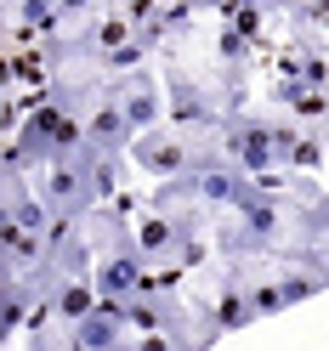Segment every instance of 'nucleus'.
Returning <instances> with one entry per match:
<instances>
[{
  "instance_id": "11",
  "label": "nucleus",
  "mask_w": 329,
  "mask_h": 351,
  "mask_svg": "<svg viewBox=\"0 0 329 351\" xmlns=\"http://www.w3.org/2000/svg\"><path fill=\"white\" fill-rule=\"evenodd\" d=\"M6 12L17 17V29L23 34H63V23H69V17L57 12V0H6Z\"/></svg>"
},
{
  "instance_id": "6",
  "label": "nucleus",
  "mask_w": 329,
  "mask_h": 351,
  "mask_svg": "<svg viewBox=\"0 0 329 351\" xmlns=\"http://www.w3.org/2000/svg\"><path fill=\"white\" fill-rule=\"evenodd\" d=\"M114 102H120V114L131 119V130H153V125H159V114H165L159 85H153V74H142V69L120 74V85H114Z\"/></svg>"
},
{
  "instance_id": "3",
  "label": "nucleus",
  "mask_w": 329,
  "mask_h": 351,
  "mask_svg": "<svg viewBox=\"0 0 329 351\" xmlns=\"http://www.w3.org/2000/svg\"><path fill=\"white\" fill-rule=\"evenodd\" d=\"M165 114H170L177 130H210V136H216L222 108H216V97H210L193 74H170V85H165Z\"/></svg>"
},
{
  "instance_id": "14",
  "label": "nucleus",
  "mask_w": 329,
  "mask_h": 351,
  "mask_svg": "<svg viewBox=\"0 0 329 351\" xmlns=\"http://www.w3.org/2000/svg\"><path fill=\"white\" fill-rule=\"evenodd\" d=\"M250 306H256V323H261V317H278V312H284V300H278V278L250 283Z\"/></svg>"
},
{
  "instance_id": "5",
  "label": "nucleus",
  "mask_w": 329,
  "mask_h": 351,
  "mask_svg": "<svg viewBox=\"0 0 329 351\" xmlns=\"http://www.w3.org/2000/svg\"><path fill=\"white\" fill-rule=\"evenodd\" d=\"M125 335H131V328L120 317V300H97L80 323H69V346H63V351H108V346H120Z\"/></svg>"
},
{
  "instance_id": "1",
  "label": "nucleus",
  "mask_w": 329,
  "mask_h": 351,
  "mask_svg": "<svg viewBox=\"0 0 329 351\" xmlns=\"http://www.w3.org/2000/svg\"><path fill=\"white\" fill-rule=\"evenodd\" d=\"M216 147H222V159L238 165L245 176H261V170H273V136H267V119H256V114H222L216 119Z\"/></svg>"
},
{
  "instance_id": "4",
  "label": "nucleus",
  "mask_w": 329,
  "mask_h": 351,
  "mask_svg": "<svg viewBox=\"0 0 329 351\" xmlns=\"http://www.w3.org/2000/svg\"><path fill=\"white\" fill-rule=\"evenodd\" d=\"M34 193H40L52 210H80V215H91V210H97V204H91V187H85V176H80L74 159H52V165H40Z\"/></svg>"
},
{
  "instance_id": "17",
  "label": "nucleus",
  "mask_w": 329,
  "mask_h": 351,
  "mask_svg": "<svg viewBox=\"0 0 329 351\" xmlns=\"http://www.w3.org/2000/svg\"><path fill=\"white\" fill-rule=\"evenodd\" d=\"M256 6H284V0H256Z\"/></svg>"
},
{
  "instance_id": "8",
  "label": "nucleus",
  "mask_w": 329,
  "mask_h": 351,
  "mask_svg": "<svg viewBox=\"0 0 329 351\" xmlns=\"http://www.w3.org/2000/svg\"><path fill=\"white\" fill-rule=\"evenodd\" d=\"M131 119L120 114V102L108 97V102H97V114H85V142L80 147H97V153H125L131 147Z\"/></svg>"
},
{
  "instance_id": "15",
  "label": "nucleus",
  "mask_w": 329,
  "mask_h": 351,
  "mask_svg": "<svg viewBox=\"0 0 329 351\" xmlns=\"http://www.w3.org/2000/svg\"><path fill=\"white\" fill-rule=\"evenodd\" d=\"M97 6H102V0H57V12L69 17V23H74V17H91Z\"/></svg>"
},
{
  "instance_id": "7",
  "label": "nucleus",
  "mask_w": 329,
  "mask_h": 351,
  "mask_svg": "<svg viewBox=\"0 0 329 351\" xmlns=\"http://www.w3.org/2000/svg\"><path fill=\"white\" fill-rule=\"evenodd\" d=\"M131 238H137V250H142L148 261H159V255H177V250H188V227H182L170 210H148L142 221L131 227Z\"/></svg>"
},
{
  "instance_id": "18",
  "label": "nucleus",
  "mask_w": 329,
  "mask_h": 351,
  "mask_svg": "<svg viewBox=\"0 0 329 351\" xmlns=\"http://www.w3.org/2000/svg\"><path fill=\"white\" fill-rule=\"evenodd\" d=\"M324 136H329V119H324Z\"/></svg>"
},
{
  "instance_id": "2",
  "label": "nucleus",
  "mask_w": 329,
  "mask_h": 351,
  "mask_svg": "<svg viewBox=\"0 0 329 351\" xmlns=\"http://www.w3.org/2000/svg\"><path fill=\"white\" fill-rule=\"evenodd\" d=\"M91 283H97L102 300H125V295H137V289H148V283H159V278H153V261L137 250V238L120 232V244L97 255Z\"/></svg>"
},
{
  "instance_id": "16",
  "label": "nucleus",
  "mask_w": 329,
  "mask_h": 351,
  "mask_svg": "<svg viewBox=\"0 0 329 351\" xmlns=\"http://www.w3.org/2000/svg\"><path fill=\"white\" fill-rule=\"evenodd\" d=\"M108 351H137V340H131V335H125V340H120V346H108Z\"/></svg>"
},
{
  "instance_id": "13",
  "label": "nucleus",
  "mask_w": 329,
  "mask_h": 351,
  "mask_svg": "<svg viewBox=\"0 0 329 351\" xmlns=\"http://www.w3.org/2000/svg\"><path fill=\"white\" fill-rule=\"evenodd\" d=\"M148 51H153L148 40H142V34H131L125 46L102 51V69H108V74H131V69H142V62H148Z\"/></svg>"
},
{
  "instance_id": "9",
  "label": "nucleus",
  "mask_w": 329,
  "mask_h": 351,
  "mask_svg": "<svg viewBox=\"0 0 329 351\" xmlns=\"http://www.w3.org/2000/svg\"><path fill=\"white\" fill-rule=\"evenodd\" d=\"M250 323H256L250 289L238 283V272H227L222 295H216V306H210V328H216V335H238V328H250Z\"/></svg>"
},
{
  "instance_id": "12",
  "label": "nucleus",
  "mask_w": 329,
  "mask_h": 351,
  "mask_svg": "<svg viewBox=\"0 0 329 351\" xmlns=\"http://www.w3.org/2000/svg\"><path fill=\"white\" fill-rule=\"evenodd\" d=\"M318 289H329V283H324L313 267H301V261H295V267L278 278V300H284V312H290V306H301V300H313Z\"/></svg>"
},
{
  "instance_id": "10",
  "label": "nucleus",
  "mask_w": 329,
  "mask_h": 351,
  "mask_svg": "<svg viewBox=\"0 0 329 351\" xmlns=\"http://www.w3.org/2000/svg\"><path fill=\"white\" fill-rule=\"evenodd\" d=\"M97 300H102V295H97V283H91V278H57V283H52V295H46L52 317H63V323H80Z\"/></svg>"
}]
</instances>
